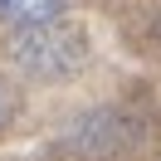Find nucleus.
<instances>
[{
	"mask_svg": "<svg viewBox=\"0 0 161 161\" xmlns=\"http://www.w3.org/2000/svg\"><path fill=\"white\" fill-rule=\"evenodd\" d=\"M59 10H64V0H0V20L15 30L49 25V20H59Z\"/></svg>",
	"mask_w": 161,
	"mask_h": 161,
	"instance_id": "f257e3e1",
	"label": "nucleus"
}]
</instances>
